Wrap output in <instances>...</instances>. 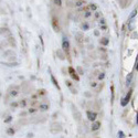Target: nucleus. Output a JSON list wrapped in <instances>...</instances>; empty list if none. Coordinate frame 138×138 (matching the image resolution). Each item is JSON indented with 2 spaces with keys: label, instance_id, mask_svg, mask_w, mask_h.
Here are the masks:
<instances>
[{
  "label": "nucleus",
  "instance_id": "nucleus-1",
  "mask_svg": "<svg viewBox=\"0 0 138 138\" xmlns=\"http://www.w3.org/2000/svg\"><path fill=\"white\" fill-rule=\"evenodd\" d=\"M62 47L65 51H69L70 50V42H69V39L66 37H63V40H62Z\"/></svg>",
  "mask_w": 138,
  "mask_h": 138
},
{
  "label": "nucleus",
  "instance_id": "nucleus-2",
  "mask_svg": "<svg viewBox=\"0 0 138 138\" xmlns=\"http://www.w3.org/2000/svg\"><path fill=\"white\" fill-rule=\"evenodd\" d=\"M86 115H87L89 120H91V122H95V119L97 118V114L95 113V112H92V111H87Z\"/></svg>",
  "mask_w": 138,
  "mask_h": 138
},
{
  "label": "nucleus",
  "instance_id": "nucleus-3",
  "mask_svg": "<svg viewBox=\"0 0 138 138\" xmlns=\"http://www.w3.org/2000/svg\"><path fill=\"white\" fill-rule=\"evenodd\" d=\"M132 92H133V91L130 90V91L127 93V95H126L125 98H124L123 102H122V106H126L128 103H129V99H130V97H132Z\"/></svg>",
  "mask_w": 138,
  "mask_h": 138
},
{
  "label": "nucleus",
  "instance_id": "nucleus-4",
  "mask_svg": "<svg viewBox=\"0 0 138 138\" xmlns=\"http://www.w3.org/2000/svg\"><path fill=\"white\" fill-rule=\"evenodd\" d=\"M69 72H70V75H71V77H72L73 80H75V81L80 80V78H78V76L76 75V72H75V70L73 68H69Z\"/></svg>",
  "mask_w": 138,
  "mask_h": 138
},
{
  "label": "nucleus",
  "instance_id": "nucleus-5",
  "mask_svg": "<svg viewBox=\"0 0 138 138\" xmlns=\"http://www.w3.org/2000/svg\"><path fill=\"white\" fill-rule=\"evenodd\" d=\"M133 73H129V74H127V76H126V82H125V84H126V86H129L130 85V83H132V81H133Z\"/></svg>",
  "mask_w": 138,
  "mask_h": 138
},
{
  "label": "nucleus",
  "instance_id": "nucleus-6",
  "mask_svg": "<svg viewBox=\"0 0 138 138\" xmlns=\"http://www.w3.org/2000/svg\"><path fill=\"white\" fill-rule=\"evenodd\" d=\"M99 126H101V124H99L98 122H95L94 124L92 125V130L93 132H95V130H97L99 128Z\"/></svg>",
  "mask_w": 138,
  "mask_h": 138
},
{
  "label": "nucleus",
  "instance_id": "nucleus-7",
  "mask_svg": "<svg viewBox=\"0 0 138 138\" xmlns=\"http://www.w3.org/2000/svg\"><path fill=\"white\" fill-rule=\"evenodd\" d=\"M51 81H52V83H53V85H54V86H55L58 90H60V86H59V84H58V81H56L55 78H54L53 75H51Z\"/></svg>",
  "mask_w": 138,
  "mask_h": 138
},
{
  "label": "nucleus",
  "instance_id": "nucleus-8",
  "mask_svg": "<svg viewBox=\"0 0 138 138\" xmlns=\"http://www.w3.org/2000/svg\"><path fill=\"white\" fill-rule=\"evenodd\" d=\"M134 22H135L134 19H130V20H129V23H128V28H129V30L134 29Z\"/></svg>",
  "mask_w": 138,
  "mask_h": 138
},
{
  "label": "nucleus",
  "instance_id": "nucleus-9",
  "mask_svg": "<svg viewBox=\"0 0 138 138\" xmlns=\"http://www.w3.org/2000/svg\"><path fill=\"white\" fill-rule=\"evenodd\" d=\"M40 109H41V111H47V109H49V105L42 104V105H40Z\"/></svg>",
  "mask_w": 138,
  "mask_h": 138
},
{
  "label": "nucleus",
  "instance_id": "nucleus-10",
  "mask_svg": "<svg viewBox=\"0 0 138 138\" xmlns=\"http://www.w3.org/2000/svg\"><path fill=\"white\" fill-rule=\"evenodd\" d=\"M108 42H109V41H108L107 38H103V40H101V43L103 44V46H107Z\"/></svg>",
  "mask_w": 138,
  "mask_h": 138
},
{
  "label": "nucleus",
  "instance_id": "nucleus-11",
  "mask_svg": "<svg viewBox=\"0 0 138 138\" xmlns=\"http://www.w3.org/2000/svg\"><path fill=\"white\" fill-rule=\"evenodd\" d=\"M55 19H54V20H53V28H54V29H55V31H56V32H59V31H60V30H59V25L58 24H56V22H55Z\"/></svg>",
  "mask_w": 138,
  "mask_h": 138
},
{
  "label": "nucleus",
  "instance_id": "nucleus-12",
  "mask_svg": "<svg viewBox=\"0 0 138 138\" xmlns=\"http://www.w3.org/2000/svg\"><path fill=\"white\" fill-rule=\"evenodd\" d=\"M136 15H137V10H134L132 13H130V16H129V20H130V19H134V17L136 16Z\"/></svg>",
  "mask_w": 138,
  "mask_h": 138
},
{
  "label": "nucleus",
  "instance_id": "nucleus-13",
  "mask_svg": "<svg viewBox=\"0 0 138 138\" xmlns=\"http://www.w3.org/2000/svg\"><path fill=\"white\" fill-rule=\"evenodd\" d=\"M18 90H13V91H11L10 92V95L11 96H17V95H18Z\"/></svg>",
  "mask_w": 138,
  "mask_h": 138
},
{
  "label": "nucleus",
  "instance_id": "nucleus-14",
  "mask_svg": "<svg viewBox=\"0 0 138 138\" xmlns=\"http://www.w3.org/2000/svg\"><path fill=\"white\" fill-rule=\"evenodd\" d=\"M104 78H105V73H101V74L98 75V80L102 81V80H104Z\"/></svg>",
  "mask_w": 138,
  "mask_h": 138
},
{
  "label": "nucleus",
  "instance_id": "nucleus-15",
  "mask_svg": "<svg viewBox=\"0 0 138 138\" xmlns=\"http://www.w3.org/2000/svg\"><path fill=\"white\" fill-rule=\"evenodd\" d=\"M82 29L83 30H89V24H87V23H83V24H82Z\"/></svg>",
  "mask_w": 138,
  "mask_h": 138
},
{
  "label": "nucleus",
  "instance_id": "nucleus-16",
  "mask_svg": "<svg viewBox=\"0 0 138 138\" xmlns=\"http://www.w3.org/2000/svg\"><path fill=\"white\" fill-rule=\"evenodd\" d=\"M54 1V3L56 4V6H61L62 4V0H53Z\"/></svg>",
  "mask_w": 138,
  "mask_h": 138
},
{
  "label": "nucleus",
  "instance_id": "nucleus-17",
  "mask_svg": "<svg viewBox=\"0 0 138 138\" xmlns=\"http://www.w3.org/2000/svg\"><path fill=\"white\" fill-rule=\"evenodd\" d=\"M118 137H120V138H124V137H126V135L124 134L123 132H120V130H119V132H118Z\"/></svg>",
  "mask_w": 138,
  "mask_h": 138
},
{
  "label": "nucleus",
  "instance_id": "nucleus-18",
  "mask_svg": "<svg viewBox=\"0 0 138 138\" xmlns=\"http://www.w3.org/2000/svg\"><path fill=\"white\" fill-rule=\"evenodd\" d=\"M91 15H92L91 11H86V13L84 15V17H85V18H89V17H91Z\"/></svg>",
  "mask_w": 138,
  "mask_h": 138
},
{
  "label": "nucleus",
  "instance_id": "nucleus-19",
  "mask_svg": "<svg viewBox=\"0 0 138 138\" xmlns=\"http://www.w3.org/2000/svg\"><path fill=\"white\" fill-rule=\"evenodd\" d=\"M11 120H12V117H11V116H8V117H7V119L4 120V123H9V122H11Z\"/></svg>",
  "mask_w": 138,
  "mask_h": 138
},
{
  "label": "nucleus",
  "instance_id": "nucleus-20",
  "mask_svg": "<svg viewBox=\"0 0 138 138\" xmlns=\"http://www.w3.org/2000/svg\"><path fill=\"white\" fill-rule=\"evenodd\" d=\"M58 54L60 55V59H61V60H64V56L61 54V51H58Z\"/></svg>",
  "mask_w": 138,
  "mask_h": 138
},
{
  "label": "nucleus",
  "instance_id": "nucleus-21",
  "mask_svg": "<svg viewBox=\"0 0 138 138\" xmlns=\"http://www.w3.org/2000/svg\"><path fill=\"white\" fill-rule=\"evenodd\" d=\"M81 6H83V1L82 2H81V1L76 2V7H81Z\"/></svg>",
  "mask_w": 138,
  "mask_h": 138
},
{
  "label": "nucleus",
  "instance_id": "nucleus-22",
  "mask_svg": "<svg viewBox=\"0 0 138 138\" xmlns=\"http://www.w3.org/2000/svg\"><path fill=\"white\" fill-rule=\"evenodd\" d=\"M90 7H91V9H92V10H96V6H95V4H91Z\"/></svg>",
  "mask_w": 138,
  "mask_h": 138
},
{
  "label": "nucleus",
  "instance_id": "nucleus-23",
  "mask_svg": "<svg viewBox=\"0 0 138 138\" xmlns=\"http://www.w3.org/2000/svg\"><path fill=\"white\" fill-rule=\"evenodd\" d=\"M77 71L80 72V74H83V70H82L81 68H77Z\"/></svg>",
  "mask_w": 138,
  "mask_h": 138
},
{
  "label": "nucleus",
  "instance_id": "nucleus-24",
  "mask_svg": "<svg viewBox=\"0 0 138 138\" xmlns=\"http://www.w3.org/2000/svg\"><path fill=\"white\" fill-rule=\"evenodd\" d=\"M8 134H15V132L12 129H8Z\"/></svg>",
  "mask_w": 138,
  "mask_h": 138
},
{
  "label": "nucleus",
  "instance_id": "nucleus-25",
  "mask_svg": "<svg viewBox=\"0 0 138 138\" xmlns=\"http://www.w3.org/2000/svg\"><path fill=\"white\" fill-rule=\"evenodd\" d=\"M91 85H92V87H95V86H96V83H95V82H92Z\"/></svg>",
  "mask_w": 138,
  "mask_h": 138
},
{
  "label": "nucleus",
  "instance_id": "nucleus-26",
  "mask_svg": "<svg viewBox=\"0 0 138 138\" xmlns=\"http://www.w3.org/2000/svg\"><path fill=\"white\" fill-rule=\"evenodd\" d=\"M99 22H101V24H104V23H105V20H104V19H101Z\"/></svg>",
  "mask_w": 138,
  "mask_h": 138
},
{
  "label": "nucleus",
  "instance_id": "nucleus-27",
  "mask_svg": "<svg viewBox=\"0 0 138 138\" xmlns=\"http://www.w3.org/2000/svg\"><path fill=\"white\" fill-rule=\"evenodd\" d=\"M136 70L138 71V59H137V64H136Z\"/></svg>",
  "mask_w": 138,
  "mask_h": 138
},
{
  "label": "nucleus",
  "instance_id": "nucleus-28",
  "mask_svg": "<svg viewBox=\"0 0 138 138\" xmlns=\"http://www.w3.org/2000/svg\"><path fill=\"white\" fill-rule=\"evenodd\" d=\"M137 124H138V113H137Z\"/></svg>",
  "mask_w": 138,
  "mask_h": 138
}]
</instances>
